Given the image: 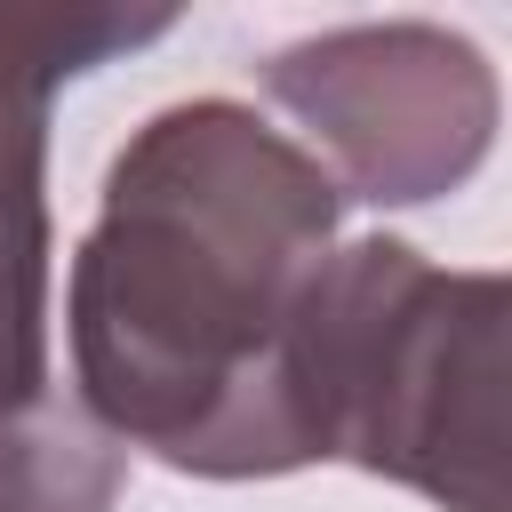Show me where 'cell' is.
Returning a JSON list of instances; mask_svg holds the SVG:
<instances>
[{"label": "cell", "mask_w": 512, "mask_h": 512, "mask_svg": "<svg viewBox=\"0 0 512 512\" xmlns=\"http://www.w3.org/2000/svg\"><path fill=\"white\" fill-rule=\"evenodd\" d=\"M504 272H448L408 240L328 248L296 312V392L312 456L504 512Z\"/></svg>", "instance_id": "cell-2"}, {"label": "cell", "mask_w": 512, "mask_h": 512, "mask_svg": "<svg viewBox=\"0 0 512 512\" xmlns=\"http://www.w3.org/2000/svg\"><path fill=\"white\" fill-rule=\"evenodd\" d=\"M120 472L128 448L64 392L48 408L0 416V512H112Z\"/></svg>", "instance_id": "cell-5"}, {"label": "cell", "mask_w": 512, "mask_h": 512, "mask_svg": "<svg viewBox=\"0 0 512 512\" xmlns=\"http://www.w3.org/2000/svg\"><path fill=\"white\" fill-rule=\"evenodd\" d=\"M344 224L336 176L232 96L152 112L72 256V384L120 440L200 480L320 464L296 312Z\"/></svg>", "instance_id": "cell-1"}, {"label": "cell", "mask_w": 512, "mask_h": 512, "mask_svg": "<svg viewBox=\"0 0 512 512\" xmlns=\"http://www.w3.org/2000/svg\"><path fill=\"white\" fill-rule=\"evenodd\" d=\"M272 104L344 200L424 208L496 144V64L448 24H344L264 56Z\"/></svg>", "instance_id": "cell-3"}, {"label": "cell", "mask_w": 512, "mask_h": 512, "mask_svg": "<svg viewBox=\"0 0 512 512\" xmlns=\"http://www.w3.org/2000/svg\"><path fill=\"white\" fill-rule=\"evenodd\" d=\"M176 16L0 8V416L48 408V104L64 80L160 40Z\"/></svg>", "instance_id": "cell-4"}]
</instances>
